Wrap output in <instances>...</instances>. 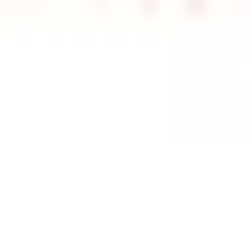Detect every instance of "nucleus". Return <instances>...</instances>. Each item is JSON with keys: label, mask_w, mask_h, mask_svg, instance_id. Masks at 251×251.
Segmentation results:
<instances>
[]
</instances>
